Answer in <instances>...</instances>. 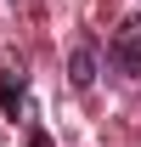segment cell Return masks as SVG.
I'll list each match as a JSON object with an SVG mask.
<instances>
[{
	"label": "cell",
	"mask_w": 141,
	"mask_h": 147,
	"mask_svg": "<svg viewBox=\"0 0 141 147\" xmlns=\"http://www.w3.org/2000/svg\"><path fill=\"white\" fill-rule=\"evenodd\" d=\"M113 62H124L130 74H141V23H124L113 40Z\"/></svg>",
	"instance_id": "cell-1"
},
{
	"label": "cell",
	"mask_w": 141,
	"mask_h": 147,
	"mask_svg": "<svg viewBox=\"0 0 141 147\" xmlns=\"http://www.w3.org/2000/svg\"><path fill=\"white\" fill-rule=\"evenodd\" d=\"M68 74H73V85H79V91H85L90 79H96V51H90V45H79V51L68 57Z\"/></svg>",
	"instance_id": "cell-2"
},
{
	"label": "cell",
	"mask_w": 141,
	"mask_h": 147,
	"mask_svg": "<svg viewBox=\"0 0 141 147\" xmlns=\"http://www.w3.org/2000/svg\"><path fill=\"white\" fill-rule=\"evenodd\" d=\"M0 108L17 119L23 113V79H11V74H0Z\"/></svg>",
	"instance_id": "cell-3"
}]
</instances>
